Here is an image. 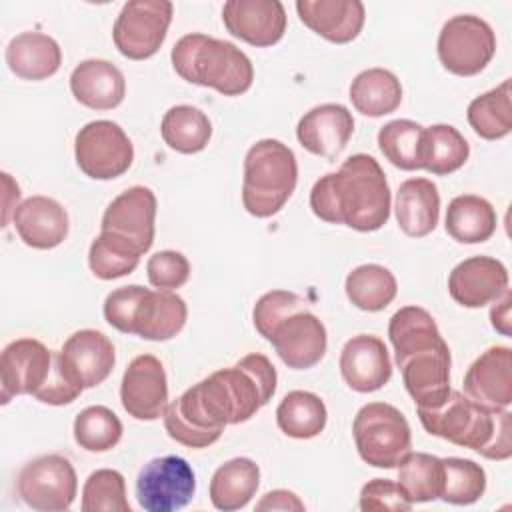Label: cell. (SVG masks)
<instances>
[{"mask_svg":"<svg viewBox=\"0 0 512 512\" xmlns=\"http://www.w3.org/2000/svg\"><path fill=\"white\" fill-rule=\"evenodd\" d=\"M276 382V368L264 354H246L172 400L162 414L164 428L182 446L208 448L228 424L248 422L266 406Z\"/></svg>","mask_w":512,"mask_h":512,"instance_id":"obj_1","label":"cell"},{"mask_svg":"<svg viewBox=\"0 0 512 512\" xmlns=\"http://www.w3.org/2000/svg\"><path fill=\"white\" fill-rule=\"evenodd\" d=\"M390 186L376 158L352 154L338 172L318 178L310 190L314 216L358 232L380 230L390 218Z\"/></svg>","mask_w":512,"mask_h":512,"instance_id":"obj_2","label":"cell"},{"mask_svg":"<svg viewBox=\"0 0 512 512\" xmlns=\"http://www.w3.org/2000/svg\"><path fill=\"white\" fill-rule=\"evenodd\" d=\"M402 382L416 408L440 406L450 394V348L432 314L420 306H404L388 324Z\"/></svg>","mask_w":512,"mask_h":512,"instance_id":"obj_3","label":"cell"},{"mask_svg":"<svg viewBox=\"0 0 512 512\" xmlns=\"http://www.w3.org/2000/svg\"><path fill=\"white\" fill-rule=\"evenodd\" d=\"M424 430L456 446L470 448L488 460L512 456V414L508 408L486 410L458 390L430 410L416 408Z\"/></svg>","mask_w":512,"mask_h":512,"instance_id":"obj_4","label":"cell"},{"mask_svg":"<svg viewBox=\"0 0 512 512\" xmlns=\"http://www.w3.org/2000/svg\"><path fill=\"white\" fill-rule=\"evenodd\" d=\"M170 60L180 78L224 96L244 94L254 80V66L238 46L200 32L182 36Z\"/></svg>","mask_w":512,"mask_h":512,"instance_id":"obj_5","label":"cell"},{"mask_svg":"<svg viewBox=\"0 0 512 512\" xmlns=\"http://www.w3.org/2000/svg\"><path fill=\"white\" fill-rule=\"evenodd\" d=\"M298 182L294 152L280 140L264 138L244 156L242 204L256 218H270L284 208Z\"/></svg>","mask_w":512,"mask_h":512,"instance_id":"obj_6","label":"cell"},{"mask_svg":"<svg viewBox=\"0 0 512 512\" xmlns=\"http://www.w3.org/2000/svg\"><path fill=\"white\" fill-rule=\"evenodd\" d=\"M352 434L360 458L374 468H396L412 448L408 420L386 402L364 404L354 416Z\"/></svg>","mask_w":512,"mask_h":512,"instance_id":"obj_7","label":"cell"},{"mask_svg":"<svg viewBox=\"0 0 512 512\" xmlns=\"http://www.w3.org/2000/svg\"><path fill=\"white\" fill-rule=\"evenodd\" d=\"M496 52L492 26L474 14H458L444 22L438 34V58L456 76L480 74Z\"/></svg>","mask_w":512,"mask_h":512,"instance_id":"obj_8","label":"cell"},{"mask_svg":"<svg viewBox=\"0 0 512 512\" xmlns=\"http://www.w3.org/2000/svg\"><path fill=\"white\" fill-rule=\"evenodd\" d=\"M172 14L174 6L168 0L126 2L114 22V46L128 60L154 56L166 40Z\"/></svg>","mask_w":512,"mask_h":512,"instance_id":"obj_9","label":"cell"},{"mask_svg":"<svg viewBox=\"0 0 512 512\" xmlns=\"http://www.w3.org/2000/svg\"><path fill=\"white\" fill-rule=\"evenodd\" d=\"M16 492L26 506L40 512H64L78 492L76 470L60 454H44L22 466Z\"/></svg>","mask_w":512,"mask_h":512,"instance_id":"obj_10","label":"cell"},{"mask_svg":"<svg viewBox=\"0 0 512 512\" xmlns=\"http://www.w3.org/2000/svg\"><path fill=\"white\" fill-rule=\"evenodd\" d=\"M78 168L94 180L122 176L134 160V146L128 134L112 120H94L82 126L74 140Z\"/></svg>","mask_w":512,"mask_h":512,"instance_id":"obj_11","label":"cell"},{"mask_svg":"<svg viewBox=\"0 0 512 512\" xmlns=\"http://www.w3.org/2000/svg\"><path fill=\"white\" fill-rule=\"evenodd\" d=\"M194 492V470L180 456L154 458L136 478V498L146 512H176L194 498Z\"/></svg>","mask_w":512,"mask_h":512,"instance_id":"obj_12","label":"cell"},{"mask_svg":"<svg viewBox=\"0 0 512 512\" xmlns=\"http://www.w3.org/2000/svg\"><path fill=\"white\" fill-rule=\"evenodd\" d=\"M54 352L36 338L12 340L0 356L2 404L12 396H34L50 376Z\"/></svg>","mask_w":512,"mask_h":512,"instance_id":"obj_13","label":"cell"},{"mask_svg":"<svg viewBox=\"0 0 512 512\" xmlns=\"http://www.w3.org/2000/svg\"><path fill=\"white\" fill-rule=\"evenodd\" d=\"M120 402L136 420H156L164 414L168 406V378L156 356L140 354L128 364L120 384Z\"/></svg>","mask_w":512,"mask_h":512,"instance_id":"obj_14","label":"cell"},{"mask_svg":"<svg viewBox=\"0 0 512 512\" xmlns=\"http://www.w3.org/2000/svg\"><path fill=\"white\" fill-rule=\"evenodd\" d=\"M222 22L242 42L268 48L286 32V10L278 0H228L222 6Z\"/></svg>","mask_w":512,"mask_h":512,"instance_id":"obj_15","label":"cell"},{"mask_svg":"<svg viewBox=\"0 0 512 512\" xmlns=\"http://www.w3.org/2000/svg\"><path fill=\"white\" fill-rule=\"evenodd\" d=\"M268 342L288 368L306 370L324 358L328 336L322 320L304 308L286 316Z\"/></svg>","mask_w":512,"mask_h":512,"instance_id":"obj_16","label":"cell"},{"mask_svg":"<svg viewBox=\"0 0 512 512\" xmlns=\"http://www.w3.org/2000/svg\"><path fill=\"white\" fill-rule=\"evenodd\" d=\"M464 394L486 410H502L512 404V350L490 346L464 374Z\"/></svg>","mask_w":512,"mask_h":512,"instance_id":"obj_17","label":"cell"},{"mask_svg":"<svg viewBox=\"0 0 512 512\" xmlns=\"http://www.w3.org/2000/svg\"><path fill=\"white\" fill-rule=\"evenodd\" d=\"M508 290V270L492 256H472L456 264L448 276V292L464 308H482Z\"/></svg>","mask_w":512,"mask_h":512,"instance_id":"obj_18","label":"cell"},{"mask_svg":"<svg viewBox=\"0 0 512 512\" xmlns=\"http://www.w3.org/2000/svg\"><path fill=\"white\" fill-rule=\"evenodd\" d=\"M154 220V192L148 186H132L108 204L102 216V230L128 238L144 254L154 242Z\"/></svg>","mask_w":512,"mask_h":512,"instance_id":"obj_19","label":"cell"},{"mask_svg":"<svg viewBox=\"0 0 512 512\" xmlns=\"http://www.w3.org/2000/svg\"><path fill=\"white\" fill-rule=\"evenodd\" d=\"M66 374L82 388L102 384L116 362V352L106 334L100 330L84 328L74 332L58 350Z\"/></svg>","mask_w":512,"mask_h":512,"instance_id":"obj_20","label":"cell"},{"mask_svg":"<svg viewBox=\"0 0 512 512\" xmlns=\"http://www.w3.org/2000/svg\"><path fill=\"white\" fill-rule=\"evenodd\" d=\"M340 374L356 392H376L388 384L392 362L386 344L372 334L352 336L340 352Z\"/></svg>","mask_w":512,"mask_h":512,"instance_id":"obj_21","label":"cell"},{"mask_svg":"<svg viewBox=\"0 0 512 512\" xmlns=\"http://www.w3.org/2000/svg\"><path fill=\"white\" fill-rule=\"evenodd\" d=\"M354 132L352 112L342 104H320L308 110L298 126V142L312 154L336 158Z\"/></svg>","mask_w":512,"mask_h":512,"instance_id":"obj_22","label":"cell"},{"mask_svg":"<svg viewBox=\"0 0 512 512\" xmlns=\"http://www.w3.org/2000/svg\"><path fill=\"white\" fill-rule=\"evenodd\" d=\"M296 12L304 26L334 44L352 42L366 20L360 0H298Z\"/></svg>","mask_w":512,"mask_h":512,"instance_id":"obj_23","label":"cell"},{"mask_svg":"<svg viewBox=\"0 0 512 512\" xmlns=\"http://www.w3.org/2000/svg\"><path fill=\"white\" fill-rule=\"evenodd\" d=\"M12 218L20 240L36 250L56 248L68 236V214L60 202L48 196L26 198Z\"/></svg>","mask_w":512,"mask_h":512,"instance_id":"obj_24","label":"cell"},{"mask_svg":"<svg viewBox=\"0 0 512 512\" xmlns=\"http://www.w3.org/2000/svg\"><path fill=\"white\" fill-rule=\"evenodd\" d=\"M70 90L86 108L112 110L120 106L126 96V80L112 62L90 58L72 70Z\"/></svg>","mask_w":512,"mask_h":512,"instance_id":"obj_25","label":"cell"},{"mask_svg":"<svg viewBox=\"0 0 512 512\" xmlns=\"http://www.w3.org/2000/svg\"><path fill=\"white\" fill-rule=\"evenodd\" d=\"M186 318L188 308L178 294L172 290H146L134 316L132 334L144 340L164 342L184 328Z\"/></svg>","mask_w":512,"mask_h":512,"instance_id":"obj_26","label":"cell"},{"mask_svg":"<svg viewBox=\"0 0 512 512\" xmlns=\"http://www.w3.org/2000/svg\"><path fill=\"white\" fill-rule=\"evenodd\" d=\"M396 220L406 236H428L440 218V194L432 180H404L396 192Z\"/></svg>","mask_w":512,"mask_h":512,"instance_id":"obj_27","label":"cell"},{"mask_svg":"<svg viewBox=\"0 0 512 512\" xmlns=\"http://www.w3.org/2000/svg\"><path fill=\"white\" fill-rule=\"evenodd\" d=\"M6 64L22 80H44L58 72L62 50L48 34L22 32L8 42Z\"/></svg>","mask_w":512,"mask_h":512,"instance_id":"obj_28","label":"cell"},{"mask_svg":"<svg viewBox=\"0 0 512 512\" xmlns=\"http://www.w3.org/2000/svg\"><path fill=\"white\" fill-rule=\"evenodd\" d=\"M260 486V468L250 458H232L216 468L210 480L214 508L232 512L244 508Z\"/></svg>","mask_w":512,"mask_h":512,"instance_id":"obj_29","label":"cell"},{"mask_svg":"<svg viewBox=\"0 0 512 512\" xmlns=\"http://www.w3.org/2000/svg\"><path fill=\"white\" fill-rule=\"evenodd\" d=\"M446 232L460 244H480L496 232V210L476 194H462L446 208Z\"/></svg>","mask_w":512,"mask_h":512,"instance_id":"obj_30","label":"cell"},{"mask_svg":"<svg viewBox=\"0 0 512 512\" xmlns=\"http://www.w3.org/2000/svg\"><path fill=\"white\" fill-rule=\"evenodd\" d=\"M352 106L364 116H386L402 102V84L386 68L362 70L350 84Z\"/></svg>","mask_w":512,"mask_h":512,"instance_id":"obj_31","label":"cell"},{"mask_svg":"<svg viewBox=\"0 0 512 512\" xmlns=\"http://www.w3.org/2000/svg\"><path fill=\"white\" fill-rule=\"evenodd\" d=\"M328 420L326 404L320 396L308 390L288 392L276 408L278 428L298 440H310L318 436Z\"/></svg>","mask_w":512,"mask_h":512,"instance_id":"obj_32","label":"cell"},{"mask_svg":"<svg viewBox=\"0 0 512 512\" xmlns=\"http://www.w3.org/2000/svg\"><path fill=\"white\" fill-rule=\"evenodd\" d=\"M510 78L500 86L476 96L466 110L468 124L484 140H500L512 130Z\"/></svg>","mask_w":512,"mask_h":512,"instance_id":"obj_33","label":"cell"},{"mask_svg":"<svg viewBox=\"0 0 512 512\" xmlns=\"http://www.w3.org/2000/svg\"><path fill=\"white\" fill-rule=\"evenodd\" d=\"M160 134L168 148L180 154L202 152L212 136V122L208 116L188 104L172 106L160 124Z\"/></svg>","mask_w":512,"mask_h":512,"instance_id":"obj_34","label":"cell"},{"mask_svg":"<svg viewBox=\"0 0 512 512\" xmlns=\"http://www.w3.org/2000/svg\"><path fill=\"white\" fill-rule=\"evenodd\" d=\"M470 146L458 128L452 124H432L424 128L422 142V168L446 176L466 164Z\"/></svg>","mask_w":512,"mask_h":512,"instance_id":"obj_35","label":"cell"},{"mask_svg":"<svg viewBox=\"0 0 512 512\" xmlns=\"http://www.w3.org/2000/svg\"><path fill=\"white\" fill-rule=\"evenodd\" d=\"M348 300L364 312L384 310L398 292L394 274L380 264H362L354 268L344 282Z\"/></svg>","mask_w":512,"mask_h":512,"instance_id":"obj_36","label":"cell"},{"mask_svg":"<svg viewBox=\"0 0 512 512\" xmlns=\"http://www.w3.org/2000/svg\"><path fill=\"white\" fill-rule=\"evenodd\" d=\"M142 252L128 238L114 232H100L88 250V266L100 280H114L132 274Z\"/></svg>","mask_w":512,"mask_h":512,"instance_id":"obj_37","label":"cell"},{"mask_svg":"<svg viewBox=\"0 0 512 512\" xmlns=\"http://www.w3.org/2000/svg\"><path fill=\"white\" fill-rule=\"evenodd\" d=\"M398 484L412 504L440 498L444 486L442 458L410 450L398 464Z\"/></svg>","mask_w":512,"mask_h":512,"instance_id":"obj_38","label":"cell"},{"mask_svg":"<svg viewBox=\"0 0 512 512\" xmlns=\"http://www.w3.org/2000/svg\"><path fill=\"white\" fill-rule=\"evenodd\" d=\"M424 126L414 120H390L378 130V148L384 158L400 170L422 168Z\"/></svg>","mask_w":512,"mask_h":512,"instance_id":"obj_39","label":"cell"},{"mask_svg":"<svg viewBox=\"0 0 512 512\" xmlns=\"http://www.w3.org/2000/svg\"><path fill=\"white\" fill-rule=\"evenodd\" d=\"M120 438L122 422L106 406H88L74 418V440L88 452L112 450Z\"/></svg>","mask_w":512,"mask_h":512,"instance_id":"obj_40","label":"cell"},{"mask_svg":"<svg viewBox=\"0 0 512 512\" xmlns=\"http://www.w3.org/2000/svg\"><path fill=\"white\" fill-rule=\"evenodd\" d=\"M444 486L440 498L448 504L466 506L476 502L486 490V472L480 464L468 458H442Z\"/></svg>","mask_w":512,"mask_h":512,"instance_id":"obj_41","label":"cell"},{"mask_svg":"<svg viewBox=\"0 0 512 512\" xmlns=\"http://www.w3.org/2000/svg\"><path fill=\"white\" fill-rule=\"evenodd\" d=\"M84 512H130L126 482L118 470L100 468L92 472L82 488Z\"/></svg>","mask_w":512,"mask_h":512,"instance_id":"obj_42","label":"cell"},{"mask_svg":"<svg viewBox=\"0 0 512 512\" xmlns=\"http://www.w3.org/2000/svg\"><path fill=\"white\" fill-rule=\"evenodd\" d=\"M304 310V300L288 290H272L266 292L258 298L254 310H252V320L254 328L258 334L266 340H270L274 328L290 314Z\"/></svg>","mask_w":512,"mask_h":512,"instance_id":"obj_43","label":"cell"},{"mask_svg":"<svg viewBox=\"0 0 512 512\" xmlns=\"http://www.w3.org/2000/svg\"><path fill=\"white\" fill-rule=\"evenodd\" d=\"M148 282L156 290H176L190 278V262L182 252L160 250L148 258L146 264Z\"/></svg>","mask_w":512,"mask_h":512,"instance_id":"obj_44","label":"cell"},{"mask_svg":"<svg viewBox=\"0 0 512 512\" xmlns=\"http://www.w3.org/2000/svg\"><path fill=\"white\" fill-rule=\"evenodd\" d=\"M410 508L412 502L394 480L374 478L360 490V510L364 512H408Z\"/></svg>","mask_w":512,"mask_h":512,"instance_id":"obj_45","label":"cell"},{"mask_svg":"<svg viewBox=\"0 0 512 512\" xmlns=\"http://www.w3.org/2000/svg\"><path fill=\"white\" fill-rule=\"evenodd\" d=\"M146 290L148 288L138 286V284H130V286L112 290L104 300L106 322L124 334H132L134 316H136L138 304H140L142 296L146 294Z\"/></svg>","mask_w":512,"mask_h":512,"instance_id":"obj_46","label":"cell"},{"mask_svg":"<svg viewBox=\"0 0 512 512\" xmlns=\"http://www.w3.org/2000/svg\"><path fill=\"white\" fill-rule=\"evenodd\" d=\"M82 386H78L64 370L58 352H54L52 358V368H50V376L44 382V386L34 394V398L38 402L44 404H52V406H64L74 402L80 394H82Z\"/></svg>","mask_w":512,"mask_h":512,"instance_id":"obj_47","label":"cell"},{"mask_svg":"<svg viewBox=\"0 0 512 512\" xmlns=\"http://www.w3.org/2000/svg\"><path fill=\"white\" fill-rule=\"evenodd\" d=\"M256 510H296L302 512L304 510V502L290 490H272L266 492L258 502H256Z\"/></svg>","mask_w":512,"mask_h":512,"instance_id":"obj_48","label":"cell"},{"mask_svg":"<svg viewBox=\"0 0 512 512\" xmlns=\"http://www.w3.org/2000/svg\"><path fill=\"white\" fill-rule=\"evenodd\" d=\"M510 302H512V296H510V290H506L496 302L494 306L490 308V322H492V328L496 332H500L502 336H512V320H510Z\"/></svg>","mask_w":512,"mask_h":512,"instance_id":"obj_49","label":"cell"},{"mask_svg":"<svg viewBox=\"0 0 512 512\" xmlns=\"http://www.w3.org/2000/svg\"><path fill=\"white\" fill-rule=\"evenodd\" d=\"M2 180L6 186V198H4V218H2V226H8L10 214L14 216V208H18V200H20V188L18 184L10 178L8 172H2Z\"/></svg>","mask_w":512,"mask_h":512,"instance_id":"obj_50","label":"cell"}]
</instances>
